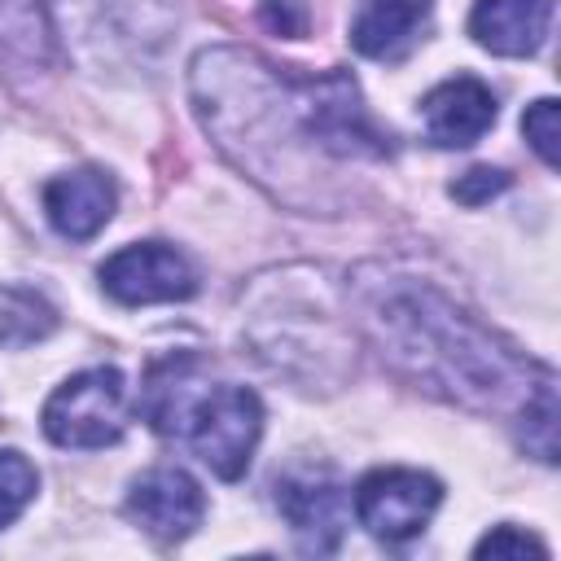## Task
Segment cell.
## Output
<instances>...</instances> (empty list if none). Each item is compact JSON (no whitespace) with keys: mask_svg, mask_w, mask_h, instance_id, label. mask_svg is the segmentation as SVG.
<instances>
[{"mask_svg":"<svg viewBox=\"0 0 561 561\" xmlns=\"http://www.w3.org/2000/svg\"><path fill=\"white\" fill-rule=\"evenodd\" d=\"M127 425V381L118 368L75 373L44 403V434L57 447H110Z\"/></svg>","mask_w":561,"mask_h":561,"instance_id":"277c9868","label":"cell"},{"mask_svg":"<svg viewBox=\"0 0 561 561\" xmlns=\"http://www.w3.org/2000/svg\"><path fill=\"white\" fill-rule=\"evenodd\" d=\"M557 0H478L469 31L495 57H530L552 26Z\"/></svg>","mask_w":561,"mask_h":561,"instance_id":"30bf717a","label":"cell"},{"mask_svg":"<svg viewBox=\"0 0 561 561\" xmlns=\"http://www.w3.org/2000/svg\"><path fill=\"white\" fill-rule=\"evenodd\" d=\"M443 486L421 469H377L355 491V517L368 535L399 543L412 539L438 508Z\"/></svg>","mask_w":561,"mask_h":561,"instance_id":"5b68a950","label":"cell"},{"mask_svg":"<svg viewBox=\"0 0 561 561\" xmlns=\"http://www.w3.org/2000/svg\"><path fill=\"white\" fill-rule=\"evenodd\" d=\"M473 557L478 561H522V557H539V561H548V543H539L535 535H526V530H517V526H495L478 548H473Z\"/></svg>","mask_w":561,"mask_h":561,"instance_id":"e0dca14e","label":"cell"},{"mask_svg":"<svg viewBox=\"0 0 561 561\" xmlns=\"http://www.w3.org/2000/svg\"><path fill=\"white\" fill-rule=\"evenodd\" d=\"M364 320L381 342V355H390L421 386L447 399L495 412L517 403V412L526 416L535 403L557 394L548 368L522 359L513 346H504L491 329H482L430 285H368Z\"/></svg>","mask_w":561,"mask_h":561,"instance_id":"7a4b0ae2","label":"cell"},{"mask_svg":"<svg viewBox=\"0 0 561 561\" xmlns=\"http://www.w3.org/2000/svg\"><path fill=\"white\" fill-rule=\"evenodd\" d=\"M259 18H263V26L289 35V39H298V35L307 31V9H302V0H263Z\"/></svg>","mask_w":561,"mask_h":561,"instance_id":"d6986e66","label":"cell"},{"mask_svg":"<svg viewBox=\"0 0 561 561\" xmlns=\"http://www.w3.org/2000/svg\"><path fill=\"white\" fill-rule=\"evenodd\" d=\"M193 96L206 131L259 180L316 184L333 162L355 167L390 153L359 88L337 70L307 79L245 48H210L193 61Z\"/></svg>","mask_w":561,"mask_h":561,"instance_id":"6da1fadb","label":"cell"},{"mask_svg":"<svg viewBox=\"0 0 561 561\" xmlns=\"http://www.w3.org/2000/svg\"><path fill=\"white\" fill-rule=\"evenodd\" d=\"M276 504L289 517V526L302 539V548H311V552L337 548V535H342V486L333 478H324V473H289L276 486Z\"/></svg>","mask_w":561,"mask_h":561,"instance_id":"8fae6325","label":"cell"},{"mask_svg":"<svg viewBox=\"0 0 561 561\" xmlns=\"http://www.w3.org/2000/svg\"><path fill=\"white\" fill-rule=\"evenodd\" d=\"M504 184H508L504 171H495V167H473L469 175H460V180L451 184V197H456V202H469V206H482V202L495 197Z\"/></svg>","mask_w":561,"mask_h":561,"instance_id":"ac0fdd59","label":"cell"},{"mask_svg":"<svg viewBox=\"0 0 561 561\" xmlns=\"http://www.w3.org/2000/svg\"><path fill=\"white\" fill-rule=\"evenodd\" d=\"M101 289L127 307L180 302L197 289V272L180 250L162 241H140V245H123L101 263Z\"/></svg>","mask_w":561,"mask_h":561,"instance_id":"8992f818","label":"cell"},{"mask_svg":"<svg viewBox=\"0 0 561 561\" xmlns=\"http://www.w3.org/2000/svg\"><path fill=\"white\" fill-rule=\"evenodd\" d=\"M127 513L131 522H140L153 539H184L193 535V526L206 513V495L202 486L175 469V465H158L149 473H140L127 491Z\"/></svg>","mask_w":561,"mask_h":561,"instance_id":"52a82bcc","label":"cell"},{"mask_svg":"<svg viewBox=\"0 0 561 561\" xmlns=\"http://www.w3.org/2000/svg\"><path fill=\"white\" fill-rule=\"evenodd\" d=\"M44 210H48V224L70 237V241H88L96 237L110 215H114V184L110 175H101L96 167H79V171H66V175H53L44 184Z\"/></svg>","mask_w":561,"mask_h":561,"instance_id":"9c48e42d","label":"cell"},{"mask_svg":"<svg viewBox=\"0 0 561 561\" xmlns=\"http://www.w3.org/2000/svg\"><path fill=\"white\" fill-rule=\"evenodd\" d=\"M421 114H425V136L438 149H465V145L482 140L486 127L495 123V96L482 79L456 75L425 96Z\"/></svg>","mask_w":561,"mask_h":561,"instance_id":"ba28073f","label":"cell"},{"mask_svg":"<svg viewBox=\"0 0 561 561\" xmlns=\"http://www.w3.org/2000/svg\"><path fill=\"white\" fill-rule=\"evenodd\" d=\"M522 131H526L530 149H535L548 167L561 162V127H557V101H552V96L535 101V105L522 114Z\"/></svg>","mask_w":561,"mask_h":561,"instance_id":"2e32d148","label":"cell"},{"mask_svg":"<svg viewBox=\"0 0 561 561\" xmlns=\"http://www.w3.org/2000/svg\"><path fill=\"white\" fill-rule=\"evenodd\" d=\"M57 324V311L26 285H4L0 289V346H31L48 337Z\"/></svg>","mask_w":561,"mask_h":561,"instance_id":"5bb4252c","label":"cell"},{"mask_svg":"<svg viewBox=\"0 0 561 561\" xmlns=\"http://www.w3.org/2000/svg\"><path fill=\"white\" fill-rule=\"evenodd\" d=\"M0 57L31 70L53 61V26L39 0H0Z\"/></svg>","mask_w":561,"mask_h":561,"instance_id":"4fadbf2b","label":"cell"},{"mask_svg":"<svg viewBox=\"0 0 561 561\" xmlns=\"http://www.w3.org/2000/svg\"><path fill=\"white\" fill-rule=\"evenodd\" d=\"M425 18H430V0H359L351 22V44L364 57L399 61L416 44Z\"/></svg>","mask_w":561,"mask_h":561,"instance_id":"7c38bea8","label":"cell"},{"mask_svg":"<svg viewBox=\"0 0 561 561\" xmlns=\"http://www.w3.org/2000/svg\"><path fill=\"white\" fill-rule=\"evenodd\" d=\"M145 416L158 434H184L202 465L219 478H241L263 434V403L245 386H197L188 364L153 368L145 386Z\"/></svg>","mask_w":561,"mask_h":561,"instance_id":"3957f363","label":"cell"},{"mask_svg":"<svg viewBox=\"0 0 561 561\" xmlns=\"http://www.w3.org/2000/svg\"><path fill=\"white\" fill-rule=\"evenodd\" d=\"M39 473L22 451H0V526H9L35 500Z\"/></svg>","mask_w":561,"mask_h":561,"instance_id":"9a60e30c","label":"cell"}]
</instances>
